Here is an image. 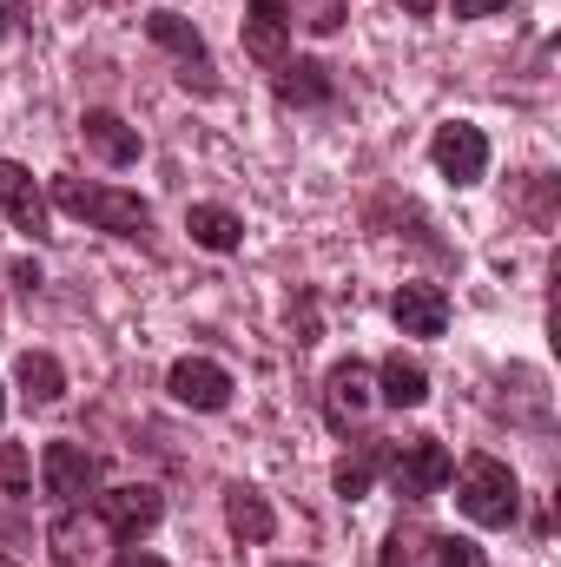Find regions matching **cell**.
<instances>
[{
  "instance_id": "e0dca14e",
  "label": "cell",
  "mask_w": 561,
  "mask_h": 567,
  "mask_svg": "<svg viewBox=\"0 0 561 567\" xmlns=\"http://www.w3.org/2000/svg\"><path fill=\"white\" fill-rule=\"evenodd\" d=\"M278 100L284 106H324L330 100V73L317 60H284L278 66Z\"/></svg>"
},
{
  "instance_id": "484cf974",
  "label": "cell",
  "mask_w": 561,
  "mask_h": 567,
  "mask_svg": "<svg viewBox=\"0 0 561 567\" xmlns=\"http://www.w3.org/2000/svg\"><path fill=\"white\" fill-rule=\"evenodd\" d=\"M397 7H404V13H417V20H429V13H436V0H397Z\"/></svg>"
},
{
  "instance_id": "d4e9b609",
  "label": "cell",
  "mask_w": 561,
  "mask_h": 567,
  "mask_svg": "<svg viewBox=\"0 0 561 567\" xmlns=\"http://www.w3.org/2000/svg\"><path fill=\"white\" fill-rule=\"evenodd\" d=\"M113 567H165V561H159V555H140V548H126Z\"/></svg>"
},
{
  "instance_id": "2e32d148",
  "label": "cell",
  "mask_w": 561,
  "mask_h": 567,
  "mask_svg": "<svg viewBox=\"0 0 561 567\" xmlns=\"http://www.w3.org/2000/svg\"><path fill=\"white\" fill-rule=\"evenodd\" d=\"M377 383H384L377 396H384V403H397V410H417L422 396H429V370H422L417 357H404V350H397V357H384Z\"/></svg>"
},
{
  "instance_id": "6da1fadb",
  "label": "cell",
  "mask_w": 561,
  "mask_h": 567,
  "mask_svg": "<svg viewBox=\"0 0 561 567\" xmlns=\"http://www.w3.org/2000/svg\"><path fill=\"white\" fill-rule=\"evenodd\" d=\"M53 205L67 212V218H86V225H100V231H113V238H145L152 231V212H145L140 192H120V185H93V178H53Z\"/></svg>"
},
{
  "instance_id": "8992f818",
  "label": "cell",
  "mask_w": 561,
  "mask_h": 567,
  "mask_svg": "<svg viewBox=\"0 0 561 567\" xmlns=\"http://www.w3.org/2000/svg\"><path fill=\"white\" fill-rule=\"evenodd\" d=\"M429 158H436V172H442L449 185H476V178L489 172V140H482V126H469V120H449V126H436Z\"/></svg>"
},
{
  "instance_id": "30bf717a",
  "label": "cell",
  "mask_w": 561,
  "mask_h": 567,
  "mask_svg": "<svg viewBox=\"0 0 561 567\" xmlns=\"http://www.w3.org/2000/svg\"><path fill=\"white\" fill-rule=\"evenodd\" d=\"M390 317L404 337H442L449 330V290L442 284H404L390 297Z\"/></svg>"
},
{
  "instance_id": "4316f807",
  "label": "cell",
  "mask_w": 561,
  "mask_h": 567,
  "mask_svg": "<svg viewBox=\"0 0 561 567\" xmlns=\"http://www.w3.org/2000/svg\"><path fill=\"white\" fill-rule=\"evenodd\" d=\"M7 27H13V13H7V7H0V40H7Z\"/></svg>"
},
{
  "instance_id": "52a82bcc",
  "label": "cell",
  "mask_w": 561,
  "mask_h": 567,
  "mask_svg": "<svg viewBox=\"0 0 561 567\" xmlns=\"http://www.w3.org/2000/svg\"><path fill=\"white\" fill-rule=\"evenodd\" d=\"M370 403H377V390H370V370L350 357V363H337L330 377H324V423L337 429V435H350V429L370 416Z\"/></svg>"
},
{
  "instance_id": "8fae6325",
  "label": "cell",
  "mask_w": 561,
  "mask_h": 567,
  "mask_svg": "<svg viewBox=\"0 0 561 567\" xmlns=\"http://www.w3.org/2000/svg\"><path fill=\"white\" fill-rule=\"evenodd\" d=\"M0 212H7V218H13V231H27V238H40V231H47V198H40L33 172H27V165H13V158H0Z\"/></svg>"
},
{
  "instance_id": "44dd1931",
  "label": "cell",
  "mask_w": 561,
  "mask_h": 567,
  "mask_svg": "<svg viewBox=\"0 0 561 567\" xmlns=\"http://www.w3.org/2000/svg\"><path fill=\"white\" fill-rule=\"evenodd\" d=\"M284 13L304 33H337L344 27V0H284Z\"/></svg>"
},
{
  "instance_id": "7c38bea8",
  "label": "cell",
  "mask_w": 561,
  "mask_h": 567,
  "mask_svg": "<svg viewBox=\"0 0 561 567\" xmlns=\"http://www.w3.org/2000/svg\"><path fill=\"white\" fill-rule=\"evenodd\" d=\"M284 47H290V13L284 0H252L245 7V53L258 66H284Z\"/></svg>"
},
{
  "instance_id": "603a6c76",
  "label": "cell",
  "mask_w": 561,
  "mask_h": 567,
  "mask_svg": "<svg viewBox=\"0 0 561 567\" xmlns=\"http://www.w3.org/2000/svg\"><path fill=\"white\" fill-rule=\"evenodd\" d=\"M436 567H489L469 535H436Z\"/></svg>"
},
{
  "instance_id": "ba28073f",
  "label": "cell",
  "mask_w": 561,
  "mask_h": 567,
  "mask_svg": "<svg viewBox=\"0 0 561 567\" xmlns=\"http://www.w3.org/2000/svg\"><path fill=\"white\" fill-rule=\"evenodd\" d=\"M165 390H172V403L205 410V416L232 403V377H225V363H212V357H178L172 377H165Z\"/></svg>"
},
{
  "instance_id": "9a60e30c",
  "label": "cell",
  "mask_w": 561,
  "mask_h": 567,
  "mask_svg": "<svg viewBox=\"0 0 561 567\" xmlns=\"http://www.w3.org/2000/svg\"><path fill=\"white\" fill-rule=\"evenodd\" d=\"M185 231H192V245H205V251H238V245H245V225H238V212H225V205H192V212H185Z\"/></svg>"
},
{
  "instance_id": "7402d4cb",
  "label": "cell",
  "mask_w": 561,
  "mask_h": 567,
  "mask_svg": "<svg viewBox=\"0 0 561 567\" xmlns=\"http://www.w3.org/2000/svg\"><path fill=\"white\" fill-rule=\"evenodd\" d=\"M27 482H33L27 449H20V442H0V488H7V495H27Z\"/></svg>"
},
{
  "instance_id": "5bb4252c",
  "label": "cell",
  "mask_w": 561,
  "mask_h": 567,
  "mask_svg": "<svg viewBox=\"0 0 561 567\" xmlns=\"http://www.w3.org/2000/svg\"><path fill=\"white\" fill-rule=\"evenodd\" d=\"M80 133H86V145H93L106 165H133V158H140V133H133L120 113H106V106H93V113L80 120Z\"/></svg>"
},
{
  "instance_id": "cb8c5ba5",
  "label": "cell",
  "mask_w": 561,
  "mask_h": 567,
  "mask_svg": "<svg viewBox=\"0 0 561 567\" xmlns=\"http://www.w3.org/2000/svg\"><path fill=\"white\" fill-rule=\"evenodd\" d=\"M456 7V20H489V13H502L509 0H449Z\"/></svg>"
},
{
  "instance_id": "5b68a950",
  "label": "cell",
  "mask_w": 561,
  "mask_h": 567,
  "mask_svg": "<svg viewBox=\"0 0 561 567\" xmlns=\"http://www.w3.org/2000/svg\"><path fill=\"white\" fill-rule=\"evenodd\" d=\"M159 515H165V495L152 482H126V488H106L100 495V528L113 542H140L145 528H159Z\"/></svg>"
},
{
  "instance_id": "4fadbf2b",
  "label": "cell",
  "mask_w": 561,
  "mask_h": 567,
  "mask_svg": "<svg viewBox=\"0 0 561 567\" xmlns=\"http://www.w3.org/2000/svg\"><path fill=\"white\" fill-rule=\"evenodd\" d=\"M225 522H232V535H238V542H252V548L278 535V515H272V502H265L258 488H245V482H238V488H225Z\"/></svg>"
},
{
  "instance_id": "d6986e66",
  "label": "cell",
  "mask_w": 561,
  "mask_h": 567,
  "mask_svg": "<svg viewBox=\"0 0 561 567\" xmlns=\"http://www.w3.org/2000/svg\"><path fill=\"white\" fill-rule=\"evenodd\" d=\"M377 567H436V535L429 528H397L384 542V561Z\"/></svg>"
},
{
  "instance_id": "277c9868",
  "label": "cell",
  "mask_w": 561,
  "mask_h": 567,
  "mask_svg": "<svg viewBox=\"0 0 561 567\" xmlns=\"http://www.w3.org/2000/svg\"><path fill=\"white\" fill-rule=\"evenodd\" d=\"M145 33L178 60V80H185L192 93H218V66H212V53H205V40H198L192 20H178L172 7H159V13H145Z\"/></svg>"
},
{
  "instance_id": "3957f363",
  "label": "cell",
  "mask_w": 561,
  "mask_h": 567,
  "mask_svg": "<svg viewBox=\"0 0 561 567\" xmlns=\"http://www.w3.org/2000/svg\"><path fill=\"white\" fill-rule=\"evenodd\" d=\"M384 468H390V488L404 502H422V495H436L449 482L456 462H449V449L436 435H417V442H384Z\"/></svg>"
},
{
  "instance_id": "9c48e42d",
  "label": "cell",
  "mask_w": 561,
  "mask_h": 567,
  "mask_svg": "<svg viewBox=\"0 0 561 567\" xmlns=\"http://www.w3.org/2000/svg\"><path fill=\"white\" fill-rule=\"evenodd\" d=\"M40 482H47V495L53 502H86L93 495V482H100V462L80 449V442H47V455H40Z\"/></svg>"
},
{
  "instance_id": "ac0fdd59",
  "label": "cell",
  "mask_w": 561,
  "mask_h": 567,
  "mask_svg": "<svg viewBox=\"0 0 561 567\" xmlns=\"http://www.w3.org/2000/svg\"><path fill=\"white\" fill-rule=\"evenodd\" d=\"M13 377H20V396H27V403H60V396H67V370H60L47 350H27Z\"/></svg>"
},
{
  "instance_id": "7a4b0ae2",
  "label": "cell",
  "mask_w": 561,
  "mask_h": 567,
  "mask_svg": "<svg viewBox=\"0 0 561 567\" xmlns=\"http://www.w3.org/2000/svg\"><path fill=\"white\" fill-rule=\"evenodd\" d=\"M449 475H456V508H462L476 528H509V522H516L522 488H516L509 462H496V455H469V462L449 468Z\"/></svg>"
},
{
  "instance_id": "83f0119b",
  "label": "cell",
  "mask_w": 561,
  "mask_h": 567,
  "mask_svg": "<svg viewBox=\"0 0 561 567\" xmlns=\"http://www.w3.org/2000/svg\"><path fill=\"white\" fill-rule=\"evenodd\" d=\"M278 567H310V561H278Z\"/></svg>"
},
{
  "instance_id": "f1b7e54d",
  "label": "cell",
  "mask_w": 561,
  "mask_h": 567,
  "mask_svg": "<svg viewBox=\"0 0 561 567\" xmlns=\"http://www.w3.org/2000/svg\"><path fill=\"white\" fill-rule=\"evenodd\" d=\"M0 416H7V390H0Z\"/></svg>"
},
{
  "instance_id": "ffe728a7",
  "label": "cell",
  "mask_w": 561,
  "mask_h": 567,
  "mask_svg": "<svg viewBox=\"0 0 561 567\" xmlns=\"http://www.w3.org/2000/svg\"><path fill=\"white\" fill-rule=\"evenodd\" d=\"M377 462H384V442H370V449H364L357 462L344 455V462H337V475H330V482H337V495H344V502H357V495L370 488V475H377Z\"/></svg>"
}]
</instances>
